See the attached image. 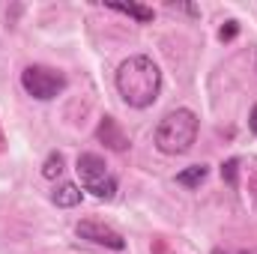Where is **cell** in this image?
I'll list each match as a JSON object with an SVG mask.
<instances>
[{"label": "cell", "instance_id": "3957f363", "mask_svg": "<svg viewBox=\"0 0 257 254\" xmlns=\"http://www.w3.org/2000/svg\"><path fill=\"white\" fill-rule=\"evenodd\" d=\"M75 171H78L81 189L90 191L93 197L111 200V197L117 194V180H114V174L108 171V165H105L102 156H96V153H81L78 162H75Z\"/></svg>", "mask_w": 257, "mask_h": 254}, {"label": "cell", "instance_id": "52a82bcc", "mask_svg": "<svg viewBox=\"0 0 257 254\" xmlns=\"http://www.w3.org/2000/svg\"><path fill=\"white\" fill-rule=\"evenodd\" d=\"M81 197H84V191L78 189L75 183H60L54 194H51V200L57 203V206H63V209H72V206H78L81 203Z\"/></svg>", "mask_w": 257, "mask_h": 254}, {"label": "cell", "instance_id": "4fadbf2b", "mask_svg": "<svg viewBox=\"0 0 257 254\" xmlns=\"http://www.w3.org/2000/svg\"><path fill=\"white\" fill-rule=\"evenodd\" d=\"M212 254H257V248H239V251H224V248H212Z\"/></svg>", "mask_w": 257, "mask_h": 254}, {"label": "cell", "instance_id": "7a4b0ae2", "mask_svg": "<svg viewBox=\"0 0 257 254\" xmlns=\"http://www.w3.org/2000/svg\"><path fill=\"white\" fill-rule=\"evenodd\" d=\"M159 153L165 156H183L189 153L197 141V117L189 108H177V111H168L159 126H156V135H153Z\"/></svg>", "mask_w": 257, "mask_h": 254}, {"label": "cell", "instance_id": "5bb4252c", "mask_svg": "<svg viewBox=\"0 0 257 254\" xmlns=\"http://www.w3.org/2000/svg\"><path fill=\"white\" fill-rule=\"evenodd\" d=\"M248 129H251V132L257 135V105L251 108V114H248Z\"/></svg>", "mask_w": 257, "mask_h": 254}, {"label": "cell", "instance_id": "8fae6325", "mask_svg": "<svg viewBox=\"0 0 257 254\" xmlns=\"http://www.w3.org/2000/svg\"><path fill=\"white\" fill-rule=\"evenodd\" d=\"M221 180L227 186H236V180H239V159H227L221 165Z\"/></svg>", "mask_w": 257, "mask_h": 254}, {"label": "cell", "instance_id": "8992f818", "mask_svg": "<svg viewBox=\"0 0 257 254\" xmlns=\"http://www.w3.org/2000/svg\"><path fill=\"white\" fill-rule=\"evenodd\" d=\"M96 138H99L108 150H114V153H123L128 147V135L123 132V126H120L114 117H102V123L96 129Z\"/></svg>", "mask_w": 257, "mask_h": 254}, {"label": "cell", "instance_id": "5b68a950", "mask_svg": "<svg viewBox=\"0 0 257 254\" xmlns=\"http://www.w3.org/2000/svg\"><path fill=\"white\" fill-rule=\"evenodd\" d=\"M75 233H78L81 239H87V242H93V245H105V248H111V251H123V248H126V239H123L114 227H108V224H102V221H81V224L75 227Z\"/></svg>", "mask_w": 257, "mask_h": 254}, {"label": "cell", "instance_id": "30bf717a", "mask_svg": "<svg viewBox=\"0 0 257 254\" xmlns=\"http://www.w3.org/2000/svg\"><path fill=\"white\" fill-rule=\"evenodd\" d=\"M63 171H66V162H63L60 153H51V156L45 159V165H42V177H45V180H57Z\"/></svg>", "mask_w": 257, "mask_h": 254}, {"label": "cell", "instance_id": "9a60e30c", "mask_svg": "<svg viewBox=\"0 0 257 254\" xmlns=\"http://www.w3.org/2000/svg\"><path fill=\"white\" fill-rule=\"evenodd\" d=\"M0 150H3V135H0Z\"/></svg>", "mask_w": 257, "mask_h": 254}, {"label": "cell", "instance_id": "6da1fadb", "mask_svg": "<svg viewBox=\"0 0 257 254\" xmlns=\"http://www.w3.org/2000/svg\"><path fill=\"white\" fill-rule=\"evenodd\" d=\"M117 93L128 108H150L162 93V69L147 54H132L117 69Z\"/></svg>", "mask_w": 257, "mask_h": 254}, {"label": "cell", "instance_id": "ba28073f", "mask_svg": "<svg viewBox=\"0 0 257 254\" xmlns=\"http://www.w3.org/2000/svg\"><path fill=\"white\" fill-rule=\"evenodd\" d=\"M108 9H114V12H123L128 18H135L138 24H150L153 21V9L150 6H141V3H105Z\"/></svg>", "mask_w": 257, "mask_h": 254}, {"label": "cell", "instance_id": "277c9868", "mask_svg": "<svg viewBox=\"0 0 257 254\" xmlns=\"http://www.w3.org/2000/svg\"><path fill=\"white\" fill-rule=\"evenodd\" d=\"M21 87L27 96L48 102V99H57L66 90V75L60 69H51V66H27L21 72Z\"/></svg>", "mask_w": 257, "mask_h": 254}, {"label": "cell", "instance_id": "7c38bea8", "mask_svg": "<svg viewBox=\"0 0 257 254\" xmlns=\"http://www.w3.org/2000/svg\"><path fill=\"white\" fill-rule=\"evenodd\" d=\"M236 33H239V24H236V21H227V24L218 30V39H221V42H230V39H236Z\"/></svg>", "mask_w": 257, "mask_h": 254}, {"label": "cell", "instance_id": "2e32d148", "mask_svg": "<svg viewBox=\"0 0 257 254\" xmlns=\"http://www.w3.org/2000/svg\"><path fill=\"white\" fill-rule=\"evenodd\" d=\"M254 63H257V54H254Z\"/></svg>", "mask_w": 257, "mask_h": 254}, {"label": "cell", "instance_id": "9c48e42d", "mask_svg": "<svg viewBox=\"0 0 257 254\" xmlns=\"http://www.w3.org/2000/svg\"><path fill=\"white\" fill-rule=\"evenodd\" d=\"M206 177H209V165H192V168H186V171L177 174V183L186 186V189H197Z\"/></svg>", "mask_w": 257, "mask_h": 254}]
</instances>
